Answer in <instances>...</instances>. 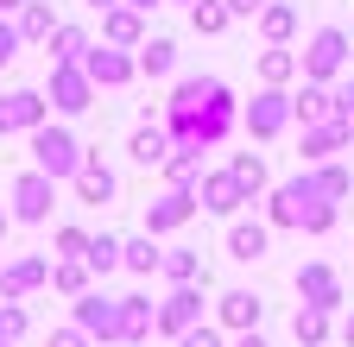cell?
Wrapping results in <instances>:
<instances>
[{
    "label": "cell",
    "instance_id": "6da1fadb",
    "mask_svg": "<svg viewBox=\"0 0 354 347\" xmlns=\"http://www.w3.org/2000/svg\"><path fill=\"white\" fill-rule=\"evenodd\" d=\"M32 158H38V170H51V177H76L88 152L64 133V126H32Z\"/></svg>",
    "mask_w": 354,
    "mask_h": 347
},
{
    "label": "cell",
    "instance_id": "7a4b0ae2",
    "mask_svg": "<svg viewBox=\"0 0 354 347\" xmlns=\"http://www.w3.org/2000/svg\"><path fill=\"white\" fill-rule=\"evenodd\" d=\"M51 196H57V177H51V170H26V177L13 184V221H26V228L51 221Z\"/></svg>",
    "mask_w": 354,
    "mask_h": 347
},
{
    "label": "cell",
    "instance_id": "3957f363",
    "mask_svg": "<svg viewBox=\"0 0 354 347\" xmlns=\"http://www.w3.org/2000/svg\"><path fill=\"white\" fill-rule=\"evenodd\" d=\"M88 95H95V82H88L82 63H51V108L57 114H82Z\"/></svg>",
    "mask_w": 354,
    "mask_h": 347
},
{
    "label": "cell",
    "instance_id": "277c9868",
    "mask_svg": "<svg viewBox=\"0 0 354 347\" xmlns=\"http://www.w3.org/2000/svg\"><path fill=\"white\" fill-rule=\"evenodd\" d=\"M342 63H348V38H342V26H323L317 38H310V51H304V76L323 82V76H335Z\"/></svg>",
    "mask_w": 354,
    "mask_h": 347
},
{
    "label": "cell",
    "instance_id": "5b68a950",
    "mask_svg": "<svg viewBox=\"0 0 354 347\" xmlns=\"http://www.w3.org/2000/svg\"><path fill=\"white\" fill-rule=\"evenodd\" d=\"M32 126H44V95H32V89L0 95V133H32Z\"/></svg>",
    "mask_w": 354,
    "mask_h": 347
},
{
    "label": "cell",
    "instance_id": "8992f818",
    "mask_svg": "<svg viewBox=\"0 0 354 347\" xmlns=\"http://www.w3.org/2000/svg\"><path fill=\"white\" fill-rule=\"evenodd\" d=\"M76 328L82 335H120V303H108V297H76Z\"/></svg>",
    "mask_w": 354,
    "mask_h": 347
},
{
    "label": "cell",
    "instance_id": "52a82bcc",
    "mask_svg": "<svg viewBox=\"0 0 354 347\" xmlns=\"http://www.w3.org/2000/svg\"><path fill=\"white\" fill-rule=\"evenodd\" d=\"M70 184H76V196H82L88 208H108V202H114V170L95 164V158H82V170H76Z\"/></svg>",
    "mask_w": 354,
    "mask_h": 347
},
{
    "label": "cell",
    "instance_id": "ba28073f",
    "mask_svg": "<svg viewBox=\"0 0 354 347\" xmlns=\"http://www.w3.org/2000/svg\"><path fill=\"white\" fill-rule=\"evenodd\" d=\"M285 120H291V95H279V89H266V95H259V101L247 108V126H253L259 139H272Z\"/></svg>",
    "mask_w": 354,
    "mask_h": 347
},
{
    "label": "cell",
    "instance_id": "9c48e42d",
    "mask_svg": "<svg viewBox=\"0 0 354 347\" xmlns=\"http://www.w3.org/2000/svg\"><path fill=\"white\" fill-rule=\"evenodd\" d=\"M44 278H51V266L44 259H13V266H0V297H26V290H38Z\"/></svg>",
    "mask_w": 354,
    "mask_h": 347
},
{
    "label": "cell",
    "instance_id": "30bf717a",
    "mask_svg": "<svg viewBox=\"0 0 354 347\" xmlns=\"http://www.w3.org/2000/svg\"><path fill=\"white\" fill-rule=\"evenodd\" d=\"M196 202H203L209 215H234V208L247 202V190L234 184V170H221V177H203V190H196Z\"/></svg>",
    "mask_w": 354,
    "mask_h": 347
},
{
    "label": "cell",
    "instance_id": "8fae6325",
    "mask_svg": "<svg viewBox=\"0 0 354 347\" xmlns=\"http://www.w3.org/2000/svg\"><path fill=\"white\" fill-rule=\"evenodd\" d=\"M88 82H108V89H120V82H133V70H140V57H120V51H88L82 57Z\"/></svg>",
    "mask_w": 354,
    "mask_h": 347
},
{
    "label": "cell",
    "instance_id": "7c38bea8",
    "mask_svg": "<svg viewBox=\"0 0 354 347\" xmlns=\"http://www.w3.org/2000/svg\"><path fill=\"white\" fill-rule=\"evenodd\" d=\"M297 290H304V303H317V310H335V303H342V284H335L329 266H304L297 272Z\"/></svg>",
    "mask_w": 354,
    "mask_h": 347
},
{
    "label": "cell",
    "instance_id": "4fadbf2b",
    "mask_svg": "<svg viewBox=\"0 0 354 347\" xmlns=\"http://www.w3.org/2000/svg\"><path fill=\"white\" fill-rule=\"evenodd\" d=\"M190 215H196V196H184V190H171L152 215H146V234H171V228H184L190 221Z\"/></svg>",
    "mask_w": 354,
    "mask_h": 347
},
{
    "label": "cell",
    "instance_id": "5bb4252c",
    "mask_svg": "<svg viewBox=\"0 0 354 347\" xmlns=\"http://www.w3.org/2000/svg\"><path fill=\"white\" fill-rule=\"evenodd\" d=\"M196 316H203V297L184 284V290H177L165 310H158V328H165V335H184V328H196Z\"/></svg>",
    "mask_w": 354,
    "mask_h": 347
},
{
    "label": "cell",
    "instance_id": "9a60e30c",
    "mask_svg": "<svg viewBox=\"0 0 354 347\" xmlns=\"http://www.w3.org/2000/svg\"><path fill=\"white\" fill-rule=\"evenodd\" d=\"M102 38H108V45H146L140 7H108V13H102Z\"/></svg>",
    "mask_w": 354,
    "mask_h": 347
},
{
    "label": "cell",
    "instance_id": "2e32d148",
    "mask_svg": "<svg viewBox=\"0 0 354 347\" xmlns=\"http://www.w3.org/2000/svg\"><path fill=\"white\" fill-rule=\"evenodd\" d=\"M127 152H133V164H146V170H152V164H165V158H171V133L146 120L140 133H133V146H127Z\"/></svg>",
    "mask_w": 354,
    "mask_h": 347
},
{
    "label": "cell",
    "instance_id": "e0dca14e",
    "mask_svg": "<svg viewBox=\"0 0 354 347\" xmlns=\"http://www.w3.org/2000/svg\"><path fill=\"white\" fill-rule=\"evenodd\" d=\"M228 259H241V266L266 259V228H259V221H234V228H228Z\"/></svg>",
    "mask_w": 354,
    "mask_h": 347
},
{
    "label": "cell",
    "instance_id": "ac0fdd59",
    "mask_svg": "<svg viewBox=\"0 0 354 347\" xmlns=\"http://www.w3.org/2000/svg\"><path fill=\"white\" fill-rule=\"evenodd\" d=\"M348 133H354V120H342V114H329V120L317 126V133H310V139H304V158H329L335 146H348Z\"/></svg>",
    "mask_w": 354,
    "mask_h": 347
},
{
    "label": "cell",
    "instance_id": "d6986e66",
    "mask_svg": "<svg viewBox=\"0 0 354 347\" xmlns=\"http://www.w3.org/2000/svg\"><path fill=\"white\" fill-rule=\"evenodd\" d=\"M215 316L228 322V328H253V322H259V297H253V290H228Z\"/></svg>",
    "mask_w": 354,
    "mask_h": 347
},
{
    "label": "cell",
    "instance_id": "ffe728a7",
    "mask_svg": "<svg viewBox=\"0 0 354 347\" xmlns=\"http://www.w3.org/2000/svg\"><path fill=\"white\" fill-rule=\"evenodd\" d=\"M177 70V45L171 38H146L140 45V76H171Z\"/></svg>",
    "mask_w": 354,
    "mask_h": 347
},
{
    "label": "cell",
    "instance_id": "44dd1931",
    "mask_svg": "<svg viewBox=\"0 0 354 347\" xmlns=\"http://www.w3.org/2000/svg\"><path fill=\"white\" fill-rule=\"evenodd\" d=\"M51 0H26V7H19V38H26V45H38V38H51Z\"/></svg>",
    "mask_w": 354,
    "mask_h": 347
},
{
    "label": "cell",
    "instance_id": "7402d4cb",
    "mask_svg": "<svg viewBox=\"0 0 354 347\" xmlns=\"http://www.w3.org/2000/svg\"><path fill=\"white\" fill-rule=\"evenodd\" d=\"M44 45H51V63H82L88 38H82L76 26H51V38H44Z\"/></svg>",
    "mask_w": 354,
    "mask_h": 347
},
{
    "label": "cell",
    "instance_id": "603a6c76",
    "mask_svg": "<svg viewBox=\"0 0 354 347\" xmlns=\"http://www.w3.org/2000/svg\"><path fill=\"white\" fill-rule=\"evenodd\" d=\"M228 0H196V7H190V26L203 32V38H215V32H228Z\"/></svg>",
    "mask_w": 354,
    "mask_h": 347
},
{
    "label": "cell",
    "instance_id": "cb8c5ba5",
    "mask_svg": "<svg viewBox=\"0 0 354 347\" xmlns=\"http://www.w3.org/2000/svg\"><path fill=\"white\" fill-rule=\"evenodd\" d=\"M51 284L64 297H82L88 290V259H57V266H51Z\"/></svg>",
    "mask_w": 354,
    "mask_h": 347
},
{
    "label": "cell",
    "instance_id": "d4e9b609",
    "mask_svg": "<svg viewBox=\"0 0 354 347\" xmlns=\"http://www.w3.org/2000/svg\"><path fill=\"white\" fill-rule=\"evenodd\" d=\"M120 266H127V272H158V240H152V234L127 240V246H120Z\"/></svg>",
    "mask_w": 354,
    "mask_h": 347
},
{
    "label": "cell",
    "instance_id": "484cf974",
    "mask_svg": "<svg viewBox=\"0 0 354 347\" xmlns=\"http://www.w3.org/2000/svg\"><path fill=\"white\" fill-rule=\"evenodd\" d=\"M291 335H297L304 347H323V335H329V310H317V303H310V310H297Z\"/></svg>",
    "mask_w": 354,
    "mask_h": 347
},
{
    "label": "cell",
    "instance_id": "4316f807",
    "mask_svg": "<svg viewBox=\"0 0 354 347\" xmlns=\"http://www.w3.org/2000/svg\"><path fill=\"white\" fill-rule=\"evenodd\" d=\"M259 32L272 38V45H285V38L297 32V13L291 7H259Z\"/></svg>",
    "mask_w": 354,
    "mask_h": 347
},
{
    "label": "cell",
    "instance_id": "83f0119b",
    "mask_svg": "<svg viewBox=\"0 0 354 347\" xmlns=\"http://www.w3.org/2000/svg\"><path fill=\"white\" fill-rule=\"evenodd\" d=\"M158 272H165V278H177V284H190V278L203 272V259L177 246V252H158Z\"/></svg>",
    "mask_w": 354,
    "mask_h": 347
},
{
    "label": "cell",
    "instance_id": "f1b7e54d",
    "mask_svg": "<svg viewBox=\"0 0 354 347\" xmlns=\"http://www.w3.org/2000/svg\"><path fill=\"white\" fill-rule=\"evenodd\" d=\"M82 259H88V272H114V266H120V240H114V234H95Z\"/></svg>",
    "mask_w": 354,
    "mask_h": 347
},
{
    "label": "cell",
    "instance_id": "f546056e",
    "mask_svg": "<svg viewBox=\"0 0 354 347\" xmlns=\"http://www.w3.org/2000/svg\"><path fill=\"white\" fill-rule=\"evenodd\" d=\"M291 114H304V120H323V114H329V89H323V82L297 89V95H291Z\"/></svg>",
    "mask_w": 354,
    "mask_h": 347
},
{
    "label": "cell",
    "instance_id": "4dcf8cb0",
    "mask_svg": "<svg viewBox=\"0 0 354 347\" xmlns=\"http://www.w3.org/2000/svg\"><path fill=\"white\" fill-rule=\"evenodd\" d=\"M259 76H266V82H272V89H279V82H291V76H297V57L272 45V51H266V57H259Z\"/></svg>",
    "mask_w": 354,
    "mask_h": 347
},
{
    "label": "cell",
    "instance_id": "1f68e13d",
    "mask_svg": "<svg viewBox=\"0 0 354 347\" xmlns=\"http://www.w3.org/2000/svg\"><path fill=\"white\" fill-rule=\"evenodd\" d=\"M19 335H26V303L0 297V341H19Z\"/></svg>",
    "mask_w": 354,
    "mask_h": 347
},
{
    "label": "cell",
    "instance_id": "d6a6232c",
    "mask_svg": "<svg viewBox=\"0 0 354 347\" xmlns=\"http://www.w3.org/2000/svg\"><path fill=\"white\" fill-rule=\"evenodd\" d=\"M234 184H241V190H247V196H253V190H266V164H259V158H247V152H241V158H234Z\"/></svg>",
    "mask_w": 354,
    "mask_h": 347
},
{
    "label": "cell",
    "instance_id": "836d02e7",
    "mask_svg": "<svg viewBox=\"0 0 354 347\" xmlns=\"http://www.w3.org/2000/svg\"><path fill=\"white\" fill-rule=\"evenodd\" d=\"M88 252V234L82 228H57V259H82Z\"/></svg>",
    "mask_w": 354,
    "mask_h": 347
},
{
    "label": "cell",
    "instance_id": "e575fe53",
    "mask_svg": "<svg viewBox=\"0 0 354 347\" xmlns=\"http://www.w3.org/2000/svg\"><path fill=\"white\" fill-rule=\"evenodd\" d=\"M19 45H26L19 26H13V19H0V63H13V57H19Z\"/></svg>",
    "mask_w": 354,
    "mask_h": 347
},
{
    "label": "cell",
    "instance_id": "d590c367",
    "mask_svg": "<svg viewBox=\"0 0 354 347\" xmlns=\"http://www.w3.org/2000/svg\"><path fill=\"white\" fill-rule=\"evenodd\" d=\"M177 347H221V335H215V328H184V341H177Z\"/></svg>",
    "mask_w": 354,
    "mask_h": 347
},
{
    "label": "cell",
    "instance_id": "8d00e7d4",
    "mask_svg": "<svg viewBox=\"0 0 354 347\" xmlns=\"http://www.w3.org/2000/svg\"><path fill=\"white\" fill-rule=\"evenodd\" d=\"M51 347H88V335H82V328H57V335H51Z\"/></svg>",
    "mask_w": 354,
    "mask_h": 347
},
{
    "label": "cell",
    "instance_id": "74e56055",
    "mask_svg": "<svg viewBox=\"0 0 354 347\" xmlns=\"http://www.w3.org/2000/svg\"><path fill=\"white\" fill-rule=\"evenodd\" d=\"M259 7H266V0H228V13H234V19H253Z\"/></svg>",
    "mask_w": 354,
    "mask_h": 347
},
{
    "label": "cell",
    "instance_id": "f35d334b",
    "mask_svg": "<svg viewBox=\"0 0 354 347\" xmlns=\"http://www.w3.org/2000/svg\"><path fill=\"white\" fill-rule=\"evenodd\" d=\"M234 347H266V341H259L253 328H241V341H234Z\"/></svg>",
    "mask_w": 354,
    "mask_h": 347
},
{
    "label": "cell",
    "instance_id": "ab89813d",
    "mask_svg": "<svg viewBox=\"0 0 354 347\" xmlns=\"http://www.w3.org/2000/svg\"><path fill=\"white\" fill-rule=\"evenodd\" d=\"M82 7H95V13H108V7H120V0H82Z\"/></svg>",
    "mask_w": 354,
    "mask_h": 347
},
{
    "label": "cell",
    "instance_id": "60d3db41",
    "mask_svg": "<svg viewBox=\"0 0 354 347\" xmlns=\"http://www.w3.org/2000/svg\"><path fill=\"white\" fill-rule=\"evenodd\" d=\"M127 7H140V13H152V7H158V0H127Z\"/></svg>",
    "mask_w": 354,
    "mask_h": 347
},
{
    "label": "cell",
    "instance_id": "b9f144b4",
    "mask_svg": "<svg viewBox=\"0 0 354 347\" xmlns=\"http://www.w3.org/2000/svg\"><path fill=\"white\" fill-rule=\"evenodd\" d=\"M342 341H348V347H354V316H348V328H342Z\"/></svg>",
    "mask_w": 354,
    "mask_h": 347
},
{
    "label": "cell",
    "instance_id": "7bdbcfd3",
    "mask_svg": "<svg viewBox=\"0 0 354 347\" xmlns=\"http://www.w3.org/2000/svg\"><path fill=\"white\" fill-rule=\"evenodd\" d=\"M13 7H26V0H0V13H13Z\"/></svg>",
    "mask_w": 354,
    "mask_h": 347
},
{
    "label": "cell",
    "instance_id": "ee69618b",
    "mask_svg": "<svg viewBox=\"0 0 354 347\" xmlns=\"http://www.w3.org/2000/svg\"><path fill=\"white\" fill-rule=\"evenodd\" d=\"M7 221H13V215H7V208H0V234H7Z\"/></svg>",
    "mask_w": 354,
    "mask_h": 347
},
{
    "label": "cell",
    "instance_id": "f6af8a7d",
    "mask_svg": "<svg viewBox=\"0 0 354 347\" xmlns=\"http://www.w3.org/2000/svg\"><path fill=\"white\" fill-rule=\"evenodd\" d=\"M0 347H13V341H0Z\"/></svg>",
    "mask_w": 354,
    "mask_h": 347
},
{
    "label": "cell",
    "instance_id": "bcb514c9",
    "mask_svg": "<svg viewBox=\"0 0 354 347\" xmlns=\"http://www.w3.org/2000/svg\"><path fill=\"white\" fill-rule=\"evenodd\" d=\"M190 7H196V0H190Z\"/></svg>",
    "mask_w": 354,
    "mask_h": 347
}]
</instances>
